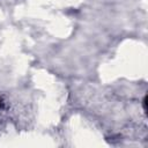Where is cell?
<instances>
[{
    "label": "cell",
    "instance_id": "6da1fadb",
    "mask_svg": "<svg viewBox=\"0 0 148 148\" xmlns=\"http://www.w3.org/2000/svg\"><path fill=\"white\" fill-rule=\"evenodd\" d=\"M143 110L145 111H147V96H145V98H143Z\"/></svg>",
    "mask_w": 148,
    "mask_h": 148
},
{
    "label": "cell",
    "instance_id": "7a4b0ae2",
    "mask_svg": "<svg viewBox=\"0 0 148 148\" xmlns=\"http://www.w3.org/2000/svg\"><path fill=\"white\" fill-rule=\"evenodd\" d=\"M2 108H3V102H2L1 99H0V110H1Z\"/></svg>",
    "mask_w": 148,
    "mask_h": 148
}]
</instances>
